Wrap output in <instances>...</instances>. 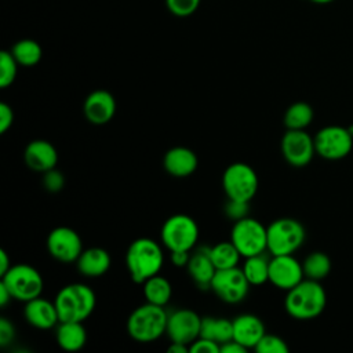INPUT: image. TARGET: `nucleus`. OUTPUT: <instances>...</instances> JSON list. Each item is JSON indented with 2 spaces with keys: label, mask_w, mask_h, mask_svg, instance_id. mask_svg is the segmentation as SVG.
Instances as JSON below:
<instances>
[{
  "label": "nucleus",
  "mask_w": 353,
  "mask_h": 353,
  "mask_svg": "<svg viewBox=\"0 0 353 353\" xmlns=\"http://www.w3.org/2000/svg\"><path fill=\"white\" fill-rule=\"evenodd\" d=\"M164 263L160 244L149 237L134 240L125 252V265L134 283L143 284L148 279L159 274Z\"/></svg>",
  "instance_id": "1"
},
{
  "label": "nucleus",
  "mask_w": 353,
  "mask_h": 353,
  "mask_svg": "<svg viewBox=\"0 0 353 353\" xmlns=\"http://www.w3.org/2000/svg\"><path fill=\"white\" fill-rule=\"evenodd\" d=\"M327 303V295L317 280L303 279L287 291L284 307L296 320H310L321 314Z\"/></svg>",
  "instance_id": "2"
},
{
  "label": "nucleus",
  "mask_w": 353,
  "mask_h": 353,
  "mask_svg": "<svg viewBox=\"0 0 353 353\" xmlns=\"http://www.w3.org/2000/svg\"><path fill=\"white\" fill-rule=\"evenodd\" d=\"M168 313L164 306L146 302L135 307L127 319V332L137 342H153L167 330Z\"/></svg>",
  "instance_id": "3"
},
{
  "label": "nucleus",
  "mask_w": 353,
  "mask_h": 353,
  "mask_svg": "<svg viewBox=\"0 0 353 353\" xmlns=\"http://www.w3.org/2000/svg\"><path fill=\"white\" fill-rule=\"evenodd\" d=\"M95 302L94 291L83 283L63 285L54 299L59 321H84L94 312Z\"/></svg>",
  "instance_id": "4"
},
{
  "label": "nucleus",
  "mask_w": 353,
  "mask_h": 353,
  "mask_svg": "<svg viewBox=\"0 0 353 353\" xmlns=\"http://www.w3.org/2000/svg\"><path fill=\"white\" fill-rule=\"evenodd\" d=\"M268 229V251L272 255L294 254L305 241L303 225L294 218H279Z\"/></svg>",
  "instance_id": "5"
},
{
  "label": "nucleus",
  "mask_w": 353,
  "mask_h": 353,
  "mask_svg": "<svg viewBox=\"0 0 353 353\" xmlns=\"http://www.w3.org/2000/svg\"><path fill=\"white\" fill-rule=\"evenodd\" d=\"M199 225L186 214H175L165 219L160 237L163 245L171 251H192L199 241Z\"/></svg>",
  "instance_id": "6"
},
{
  "label": "nucleus",
  "mask_w": 353,
  "mask_h": 353,
  "mask_svg": "<svg viewBox=\"0 0 353 353\" xmlns=\"http://www.w3.org/2000/svg\"><path fill=\"white\" fill-rule=\"evenodd\" d=\"M1 281L17 301L28 302L41 295L44 280L39 270L28 263L12 265L3 276Z\"/></svg>",
  "instance_id": "7"
},
{
  "label": "nucleus",
  "mask_w": 353,
  "mask_h": 353,
  "mask_svg": "<svg viewBox=\"0 0 353 353\" xmlns=\"http://www.w3.org/2000/svg\"><path fill=\"white\" fill-rule=\"evenodd\" d=\"M230 241L243 258L268 251V229L255 218L245 216L234 221L230 230Z\"/></svg>",
  "instance_id": "8"
},
{
  "label": "nucleus",
  "mask_w": 353,
  "mask_h": 353,
  "mask_svg": "<svg viewBox=\"0 0 353 353\" xmlns=\"http://www.w3.org/2000/svg\"><path fill=\"white\" fill-rule=\"evenodd\" d=\"M222 186L228 199L251 201L258 192L259 181L251 165L245 163H232L223 171Z\"/></svg>",
  "instance_id": "9"
},
{
  "label": "nucleus",
  "mask_w": 353,
  "mask_h": 353,
  "mask_svg": "<svg viewBox=\"0 0 353 353\" xmlns=\"http://www.w3.org/2000/svg\"><path fill=\"white\" fill-rule=\"evenodd\" d=\"M353 146V137L347 127L327 125L317 131L314 137L316 153L327 160L346 157Z\"/></svg>",
  "instance_id": "10"
},
{
  "label": "nucleus",
  "mask_w": 353,
  "mask_h": 353,
  "mask_svg": "<svg viewBox=\"0 0 353 353\" xmlns=\"http://www.w3.org/2000/svg\"><path fill=\"white\" fill-rule=\"evenodd\" d=\"M250 285L251 284L247 280L243 269L239 266L216 270L211 281V290L221 301L226 303H239L244 301Z\"/></svg>",
  "instance_id": "11"
},
{
  "label": "nucleus",
  "mask_w": 353,
  "mask_h": 353,
  "mask_svg": "<svg viewBox=\"0 0 353 353\" xmlns=\"http://www.w3.org/2000/svg\"><path fill=\"white\" fill-rule=\"evenodd\" d=\"M281 153L292 167H305L316 153L314 138L305 130H287L281 138Z\"/></svg>",
  "instance_id": "12"
},
{
  "label": "nucleus",
  "mask_w": 353,
  "mask_h": 353,
  "mask_svg": "<svg viewBox=\"0 0 353 353\" xmlns=\"http://www.w3.org/2000/svg\"><path fill=\"white\" fill-rule=\"evenodd\" d=\"M47 250L59 262H76L83 251V243L74 229L58 226L47 237Z\"/></svg>",
  "instance_id": "13"
},
{
  "label": "nucleus",
  "mask_w": 353,
  "mask_h": 353,
  "mask_svg": "<svg viewBox=\"0 0 353 353\" xmlns=\"http://www.w3.org/2000/svg\"><path fill=\"white\" fill-rule=\"evenodd\" d=\"M201 317L192 309H176L168 313L165 334L171 342L190 345L200 336Z\"/></svg>",
  "instance_id": "14"
},
{
  "label": "nucleus",
  "mask_w": 353,
  "mask_h": 353,
  "mask_svg": "<svg viewBox=\"0 0 353 353\" xmlns=\"http://www.w3.org/2000/svg\"><path fill=\"white\" fill-rule=\"evenodd\" d=\"M303 277V266L292 254L272 256L269 262V281L274 287L288 291L301 283Z\"/></svg>",
  "instance_id": "15"
},
{
  "label": "nucleus",
  "mask_w": 353,
  "mask_h": 353,
  "mask_svg": "<svg viewBox=\"0 0 353 353\" xmlns=\"http://www.w3.org/2000/svg\"><path fill=\"white\" fill-rule=\"evenodd\" d=\"M83 112L90 123L95 125L106 124L116 113L114 97L106 90H95L87 95L83 105Z\"/></svg>",
  "instance_id": "16"
},
{
  "label": "nucleus",
  "mask_w": 353,
  "mask_h": 353,
  "mask_svg": "<svg viewBox=\"0 0 353 353\" xmlns=\"http://www.w3.org/2000/svg\"><path fill=\"white\" fill-rule=\"evenodd\" d=\"M23 316L30 325L40 330L52 328L59 323V316L55 303L41 296L25 302Z\"/></svg>",
  "instance_id": "17"
},
{
  "label": "nucleus",
  "mask_w": 353,
  "mask_h": 353,
  "mask_svg": "<svg viewBox=\"0 0 353 353\" xmlns=\"http://www.w3.org/2000/svg\"><path fill=\"white\" fill-rule=\"evenodd\" d=\"M23 157L28 167L37 172H46L55 168L58 163V152L55 146L44 139H34L29 142Z\"/></svg>",
  "instance_id": "18"
},
{
  "label": "nucleus",
  "mask_w": 353,
  "mask_h": 353,
  "mask_svg": "<svg viewBox=\"0 0 353 353\" xmlns=\"http://www.w3.org/2000/svg\"><path fill=\"white\" fill-rule=\"evenodd\" d=\"M233 323V339L241 343L247 349H254L261 338L266 334L263 321L250 313L240 314L232 320Z\"/></svg>",
  "instance_id": "19"
},
{
  "label": "nucleus",
  "mask_w": 353,
  "mask_h": 353,
  "mask_svg": "<svg viewBox=\"0 0 353 353\" xmlns=\"http://www.w3.org/2000/svg\"><path fill=\"white\" fill-rule=\"evenodd\" d=\"M186 268L192 280L199 288L201 290L211 288V281L216 272V268L211 261L210 247L201 245L196 248V251L190 254V259Z\"/></svg>",
  "instance_id": "20"
},
{
  "label": "nucleus",
  "mask_w": 353,
  "mask_h": 353,
  "mask_svg": "<svg viewBox=\"0 0 353 353\" xmlns=\"http://www.w3.org/2000/svg\"><path fill=\"white\" fill-rule=\"evenodd\" d=\"M163 165L170 175L176 178H185L196 171L199 160L192 149L185 146H175L165 152Z\"/></svg>",
  "instance_id": "21"
},
{
  "label": "nucleus",
  "mask_w": 353,
  "mask_h": 353,
  "mask_svg": "<svg viewBox=\"0 0 353 353\" xmlns=\"http://www.w3.org/2000/svg\"><path fill=\"white\" fill-rule=\"evenodd\" d=\"M112 263L109 252L101 247H91L83 250L76 261L77 270L85 277H101L105 274Z\"/></svg>",
  "instance_id": "22"
},
{
  "label": "nucleus",
  "mask_w": 353,
  "mask_h": 353,
  "mask_svg": "<svg viewBox=\"0 0 353 353\" xmlns=\"http://www.w3.org/2000/svg\"><path fill=\"white\" fill-rule=\"evenodd\" d=\"M55 338L58 345L68 352L80 350L87 342V331L83 321H59Z\"/></svg>",
  "instance_id": "23"
},
{
  "label": "nucleus",
  "mask_w": 353,
  "mask_h": 353,
  "mask_svg": "<svg viewBox=\"0 0 353 353\" xmlns=\"http://www.w3.org/2000/svg\"><path fill=\"white\" fill-rule=\"evenodd\" d=\"M200 336L212 339L222 345L233 339V323L225 317H203Z\"/></svg>",
  "instance_id": "24"
},
{
  "label": "nucleus",
  "mask_w": 353,
  "mask_h": 353,
  "mask_svg": "<svg viewBox=\"0 0 353 353\" xmlns=\"http://www.w3.org/2000/svg\"><path fill=\"white\" fill-rule=\"evenodd\" d=\"M143 295L146 298V302L165 306L172 295L171 283L165 277L154 274L143 283Z\"/></svg>",
  "instance_id": "25"
},
{
  "label": "nucleus",
  "mask_w": 353,
  "mask_h": 353,
  "mask_svg": "<svg viewBox=\"0 0 353 353\" xmlns=\"http://www.w3.org/2000/svg\"><path fill=\"white\" fill-rule=\"evenodd\" d=\"M210 256L216 270H221L236 268L240 262L241 254L239 252L236 245L229 240L216 243L215 245L210 247Z\"/></svg>",
  "instance_id": "26"
},
{
  "label": "nucleus",
  "mask_w": 353,
  "mask_h": 353,
  "mask_svg": "<svg viewBox=\"0 0 353 353\" xmlns=\"http://www.w3.org/2000/svg\"><path fill=\"white\" fill-rule=\"evenodd\" d=\"M269 262L270 259L265 256V252L245 258L241 269L251 285H261L269 281Z\"/></svg>",
  "instance_id": "27"
},
{
  "label": "nucleus",
  "mask_w": 353,
  "mask_h": 353,
  "mask_svg": "<svg viewBox=\"0 0 353 353\" xmlns=\"http://www.w3.org/2000/svg\"><path fill=\"white\" fill-rule=\"evenodd\" d=\"M11 54L17 59L18 65L34 66L41 59L43 50H41L40 44L36 40H33V39H22V40L17 41L12 46Z\"/></svg>",
  "instance_id": "28"
},
{
  "label": "nucleus",
  "mask_w": 353,
  "mask_h": 353,
  "mask_svg": "<svg viewBox=\"0 0 353 353\" xmlns=\"http://www.w3.org/2000/svg\"><path fill=\"white\" fill-rule=\"evenodd\" d=\"M313 109L306 102H295L284 113V125L287 130H305L313 120Z\"/></svg>",
  "instance_id": "29"
},
{
  "label": "nucleus",
  "mask_w": 353,
  "mask_h": 353,
  "mask_svg": "<svg viewBox=\"0 0 353 353\" xmlns=\"http://www.w3.org/2000/svg\"><path fill=\"white\" fill-rule=\"evenodd\" d=\"M302 266L306 279L320 281L328 276L331 270V261L327 254L321 251H314L305 258Z\"/></svg>",
  "instance_id": "30"
},
{
  "label": "nucleus",
  "mask_w": 353,
  "mask_h": 353,
  "mask_svg": "<svg viewBox=\"0 0 353 353\" xmlns=\"http://www.w3.org/2000/svg\"><path fill=\"white\" fill-rule=\"evenodd\" d=\"M18 62L11 51L0 52V87L6 88L11 85L17 77Z\"/></svg>",
  "instance_id": "31"
},
{
  "label": "nucleus",
  "mask_w": 353,
  "mask_h": 353,
  "mask_svg": "<svg viewBox=\"0 0 353 353\" xmlns=\"http://www.w3.org/2000/svg\"><path fill=\"white\" fill-rule=\"evenodd\" d=\"M258 353H288L285 341L273 334H265L254 347Z\"/></svg>",
  "instance_id": "32"
},
{
  "label": "nucleus",
  "mask_w": 353,
  "mask_h": 353,
  "mask_svg": "<svg viewBox=\"0 0 353 353\" xmlns=\"http://www.w3.org/2000/svg\"><path fill=\"white\" fill-rule=\"evenodd\" d=\"M201 0H165L168 11L175 17H189L200 6Z\"/></svg>",
  "instance_id": "33"
},
{
  "label": "nucleus",
  "mask_w": 353,
  "mask_h": 353,
  "mask_svg": "<svg viewBox=\"0 0 353 353\" xmlns=\"http://www.w3.org/2000/svg\"><path fill=\"white\" fill-rule=\"evenodd\" d=\"M250 201H241V200H232L229 199L225 205V214L229 219L239 221L245 216H248V208Z\"/></svg>",
  "instance_id": "34"
},
{
  "label": "nucleus",
  "mask_w": 353,
  "mask_h": 353,
  "mask_svg": "<svg viewBox=\"0 0 353 353\" xmlns=\"http://www.w3.org/2000/svg\"><path fill=\"white\" fill-rule=\"evenodd\" d=\"M43 174H44L43 175V185H44L46 190L55 193V192H59L63 188L65 176L59 170L51 168V170H48Z\"/></svg>",
  "instance_id": "35"
},
{
  "label": "nucleus",
  "mask_w": 353,
  "mask_h": 353,
  "mask_svg": "<svg viewBox=\"0 0 353 353\" xmlns=\"http://www.w3.org/2000/svg\"><path fill=\"white\" fill-rule=\"evenodd\" d=\"M190 353H218L221 352V345L212 339L199 336L189 345Z\"/></svg>",
  "instance_id": "36"
},
{
  "label": "nucleus",
  "mask_w": 353,
  "mask_h": 353,
  "mask_svg": "<svg viewBox=\"0 0 353 353\" xmlns=\"http://www.w3.org/2000/svg\"><path fill=\"white\" fill-rule=\"evenodd\" d=\"M14 338H15L14 324L8 319L1 317L0 319V345L7 346L14 341Z\"/></svg>",
  "instance_id": "37"
},
{
  "label": "nucleus",
  "mask_w": 353,
  "mask_h": 353,
  "mask_svg": "<svg viewBox=\"0 0 353 353\" xmlns=\"http://www.w3.org/2000/svg\"><path fill=\"white\" fill-rule=\"evenodd\" d=\"M14 123V112L8 103H0V134H4Z\"/></svg>",
  "instance_id": "38"
},
{
  "label": "nucleus",
  "mask_w": 353,
  "mask_h": 353,
  "mask_svg": "<svg viewBox=\"0 0 353 353\" xmlns=\"http://www.w3.org/2000/svg\"><path fill=\"white\" fill-rule=\"evenodd\" d=\"M170 254H171L170 255L171 263L174 266H178V268L186 266L189 259H190V251H171Z\"/></svg>",
  "instance_id": "39"
},
{
  "label": "nucleus",
  "mask_w": 353,
  "mask_h": 353,
  "mask_svg": "<svg viewBox=\"0 0 353 353\" xmlns=\"http://www.w3.org/2000/svg\"><path fill=\"white\" fill-rule=\"evenodd\" d=\"M248 349L244 347L241 343H239L234 339H230L225 343L221 345V352L222 353H245Z\"/></svg>",
  "instance_id": "40"
},
{
  "label": "nucleus",
  "mask_w": 353,
  "mask_h": 353,
  "mask_svg": "<svg viewBox=\"0 0 353 353\" xmlns=\"http://www.w3.org/2000/svg\"><path fill=\"white\" fill-rule=\"evenodd\" d=\"M11 266L12 265L10 262L8 254L4 250H0V276H3Z\"/></svg>",
  "instance_id": "41"
},
{
  "label": "nucleus",
  "mask_w": 353,
  "mask_h": 353,
  "mask_svg": "<svg viewBox=\"0 0 353 353\" xmlns=\"http://www.w3.org/2000/svg\"><path fill=\"white\" fill-rule=\"evenodd\" d=\"M11 299H14V298H12L10 290L6 287V284L3 281H0V305L6 306Z\"/></svg>",
  "instance_id": "42"
},
{
  "label": "nucleus",
  "mask_w": 353,
  "mask_h": 353,
  "mask_svg": "<svg viewBox=\"0 0 353 353\" xmlns=\"http://www.w3.org/2000/svg\"><path fill=\"white\" fill-rule=\"evenodd\" d=\"M170 353H186L189 352V345L179 343V342H171V345L167 349Z\"/></svg>",
  "instance_id": "43"
},
{
  "label": "nucleus",
  "mask_w": 353,
  "mask_h": 353,
  "mask_svg": "<svg viewBox=\"0 0 353 353\" xmlns=\"http://www.w3.org/2000/svg\"><path fill=\"white\" fill-rule=\"evenodd\" d=\"M309 1H313V3H317V4H327V3H331L334 0H309Z\"/></svg>",
  "instance_id": "44"
},
{
  "label": "nucleus",
  "mask_w": 353,
  "mask_h": 353,
  "mask_svg": "<svg viewBox=\"0 0 353 353\" xmlns=\"http://www.w3.org/2000/svg\"><path fill=\"white\" fill-rule=\"evenodd\" d=\"M347 130H349V132H350V134H352V137H353V124H352V125H349V127H347Z\"/></svg>",
  "instance_id": "45"
}]
</instances>
